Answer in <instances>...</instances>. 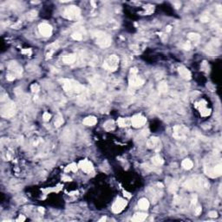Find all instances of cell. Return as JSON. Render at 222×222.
Instances as JSON below:
<instances>
[{"label": "cell", "mask_w": 222, "mask_h": 222, "mask_svg": "<svg viewBox=\"0 0 222 222\" xmlns=\"http://www.w3.org/2000/svg\"><path fill=\"white\" fill-rule=\"evenodd\" d=\"M183 187L188 190L195 191H203L209 188V184L208 181L201 176H193L190 179L187 180L183 184Z\"/></svg>", "instance_id": "cell-1"}, {"label": "cell", "mask_w": 222, "mask_h": 222, "mask_svg": "<svg viewBox=\"0 0 222 222\" xmlns=\"http://www.w3.org/2000/svg\"><path fill=\"white\" fill-rule=\"evenodd\" d=\"M60 83L65 90L66 93L72 95V94H83L85 92L84 86L81 85L79 83L71 80V79H61Z\"/></svg>", "instance_id": "cell-2"}, {"label": "cell", "mask_w": 222, "mask_h": 222, "mask_svg": "<svg viewBox=\"0 0 222 222\" xmlns=\"http://www.w3.org/2000/svg\"><path fill=\"white\" fill-rule=\"evenodd\" d=\"M93 37L95 38L96 43L101 48L105 49V48H108L111 45L112 38H111L109 34H107L106 32L100 31V30L95 31V32H93Z\"/></svg>", "instance_id": "cell-3"}, {"label": "cell", "mask_w": 222, "mask_h": 222, "mask_svg": "<svg viewBox=\"0 0 222 222\" xmlns=\"http://www.w3.org/2000/svg\"><path fill=\"white\" fill-rule=\"evenodd\" d=\"M205 172L206 174L211 177V178H216L221 176L222 174V165L221 162L214 164H208L205 167Z\"/></svg>", "instance_id": "cell-4"}, {"label": "cell", "mask_w": 222, "mask_h": 222, "mask_svg": "<svg viewBox=\"0 0 222 222\" xmlns=\"http://www.w3.org/2000/svg\"><path fill=\"white\" fill-rule=\"evenodd\" d=\"M143 83H144V80L137 76V69L132 68L130 70V76H129V87L137 88L141 86Z\"/></svg>", "instance_id": "cell-5"}, {"label": "cell", "mask_w": 222, "mask_h": 222, "mask_svg": "<svg viewBox=\"0 0 222 222\" xmlns=\"http://www.w3.org/2000/svg\"><path fill=\"white\" fill-rule=\"evenodd\" d=\"M81 16V10L77 6L71 5L65 9L63 12V17L70 20H75L79 18Z\"/></svg>", "instance_id": "cell-6"}, {"label": "cell", "mask_w": 222, "mask_h": 222, "mask_svg": "<svg viewBox=\"0 0 222 222\" xmlns=\"http://www.w3.org/2000/svg\"><path fill=\"white\" fill-rule=\"evenodd\" d=\"M119 65V57L115 55H111L104 61L103 67L110 70V71H115Z\"/></svg>", "instance_id": "cell-7"}, {"label": "cell", "mask_w": 222, "mask_h": 222, "mask_svg": "<svg viewBox=\"0 0 222 222\" xmlns=\"http://www.w3.org/2000/svg\"><path fill=\"white\" fill-rule=\"evenodd\" d=\"M16 114V105L12 102L5 103L1 109V115L4 118H10Z\"/></svg>", "instance_id": "cell-8"}, {"label": "cell", "mask_w": 222, "mask_h": 222, "mask_svg": "<svg viewBox=\"0 0 222 222\" xmlns=\"http://www.w3.org/2000/svg\"><path fill=\"white\" fill-rule=\"evenodd\" d=\"M188 134V128L184 125H177L174 127V133L173 135L175 139L183 140Z\"/></svg>", "instance_id": "cell-9"}, {"label": "cell", "mask_w": 222, "mask_h": 222, "mask_svg": "<svg viewBox=\"0 0 222 222\" xmlns=\"http://www.w3.org/2000/svg\"><path fill=\"white\" fill-rule=\"evenodd\" d=\"M127 204H128V202L126 201V200L121 199V198H118L114 201V203L113 204L112 211L114 214H119V213L122 212L125 209V208L127 207Z\"/></svg>", "instance_id": "cell-10"}, {"label": "cell", "mask_w": 222, "mask_h": 222, "mask_svg": "<svg viewBox=\"0 0 222 222\" xmlns=\"http://www.w3.org/2000/svg\"><path fill=\"white\" fill-rule=\"evenodd\" d=\"M131 119V125L134 127V128H141L142 127L146 121H147V119L145 116L141 115V114H135L134 115Z\"/></svg>", "instance_id": "cell-11"}, {"label": "cell", "mask_w": 222, "mask_h": 222, "mask_svg": "<svg viewBox=\"0 0 222 222\" xmlns=\"http://www.w3.org/2000/svg\"><path fill=\"white\" fill-rule=\"evenodd\" d=\"M78 167L85 173H91L94 169L93 164L88 160H82L78 163Z\"/></svg>", "instance_id": "cell-12"}, {"label": "cell", "mask_w": 222, "mask_h": 222, "mask_svg": "<svg viewBox=\"0 0 222 222\" xmlns=\"http://www.w3.org/2000/svg\"><path fill=\"white\" fill-rule=\"evenodd\" d=\"M8 67H9V70L13 72V75L15 77H20L22 75V72H23L22 67L17 62H10Z\"/></svg>", "instance_id": "cell-13"}, {"label": "cell", "mask_w": 222, "mask_h": 222, "mask_svg": "<svg viewBox=\"0 0 222 222\" xmlns=\"http://www.w3.org/2000/svg\"><path fill=\"white\" fill-rule=\"evenodd\" d=\"M38 28H39L40 33L43 37H50L51 35V33H52V27L49 23H43L39 24Z\"/></svg>", "instance_id": "cell-14"}, {"label": "cell", "mask_w": 222, "mask_h": 222, "mask_svg": "<svg viewBox=\"0 0 222 222\" xmlns=\"http://www.w3.org/2000/svg\"><path fill=\"white\" fill-rule=\"evenodd\" d=\"M147 146L148 148L159 150L161 148V141L157 137H151L147 141Z\"/></svg>", "instance_id": "cell-15"}, {"label": "cell", "mask_w": 222, "mask_h": 222, "mask_svg": "<svg viewBox=\"0 0 222 222\" xmlns=\"http://www.w3.org/2000/svg\"><path fill=\"white\" fill-rule=\"evenodd\" d=\"M178 71H179V74L181 75V77L182 78H184L185 80H190L191 79V72L184 66H181L178 68Z\"/></svg>", "instance_id": "cell-16"}, {"label": "cell", "mask_w": 222, "mask_h": 222, "mask_svg": "<svg viewBox=\"0 0 222 222\" xmlns=\"http://www.w3.org/2000/svg\"><path fill=\"white\" fill-rule=\"evenodd\" d=\"M59 44L57 43H53L51 44H50L47 47V53H46V59H49L52 57V55L54 54V52L58 49Z\"/></svg>", "instance_id": "cell-17"}, {"label": "cell", "mask_w": 222, "mask_h": 222, "mask_svg": "<svg viewBox=\"0 0 222 222\" xmlns=\"http://www.w3.org/2000/svg\"><path fill=\"white\" fill-rule=\"evenodd\" d=\"M63 62L66 63V64H72L76 62L77 60V57L75 54H70V55H67V56H64L63 58Z\"/></svg>", "instance_id": "cell-18"}, {"label": "cell", "mask_w": 222, "mask_h": 222, "mask_svg": "<svg viewBox=\"0 0 222 222\" xmlns=\"http://www.w3.org/2000/svg\"><path fill=\"white\" fill-rule=\"evenodd\" d=\"M118 126L121 128H124V127H128L129 125H131V119L130 118H119L117 121Z\"/></svg>", "instance_id": "cell-19"}, {"label": "cell", "mask_w": 222, "mask_h": 222, "mask_svg": "<svg viewBox=\"0 0 222 222\" xmlns=\"http://www.w3.org/2000/svg\"><path fill=\"white\" fill-rule=\"evenodd\" d=\"M147 216H148V215H147L146 214H144V213H137V214H135L133 216L132 221L134 222L143 221L146 220Z\"/></svg>", "instance_id": "cell-20"}, {"label": "cell", "mask_w": 222, "mask_h": 222, "mask_svg": "<svg viewBox=\"0 0 222 222\" xmlns=\"http://www.w3.org/2000/svg\"><path fill=\"white\" fill-rule=\"evenodd\" d=\"M97 119L95 116H88L83 120V124L87 126H94L95 124H97Z\"/></svg>", "instance_id": "cell-21"}, {"label": "cell", "mask_w": 222, "mask_h": 222, "mask_svg": "<svg viewBox=\"0 0 222 222\" xmlns=\"http://www.w3.org/2000/svg\"><path fill=\"white\" fill-rule=\"evenodd\" d=\"M138 206L141 210H147L149 208V202L146 198H142L138 201Z\"/></svg>", "instance_id": "cell-22"}, {"label": "cell", "mask_w": 222, "mask_h": 222, "mask_svg": "<svg viewBox=\"0 0 222 222\" xmlns=\"http://www.w3.org/2000/svg\"><path fill=\"white\" fill-rule=\"evenodd\" d=\"M181 166H182V168L184 169L189 170V169H191L194 167V163H193V161L190 159H185V160H183V161L181 163Z\"/></svg>", "instance_id": "cell-23"}, {"label": "cell", "mask_w": 222, "mask_h": 222, "mask_svg": "<svg viewBox=\"0 0 222 222\" xmlns=\"http://www.w3.org/2000/svg\"><path fill=\"white\" fill-rule=\"evenodd\" d=\"M152 162L154 166H161L163 164L164 161L160 155H155L152 158Z\"/></svg>", "instance_id": "cell-24"}, {"label": "cell", "mask_w": 222, "mask_h": 222, "mask_svg": "<svg viewBox=\"0 0 222 222\" xmlns=\"http://www.w3.org/2000/svg\"><path fill=\"white\" fill-rule=\"evenodd\" d=\"M104 128L108 131H111V130H114V128H115V125H114V121L113 120H110L108 121H106L103 125Z\"/></svg>", "instance_id": "cell-25"}, {"label": "cell", "mask_w": 222, "mask_h": 222, "mask_svg": "<svg viewBox=\"0 0 222 222\" xmlns=\"http://www.w3.org/2000/svg\"><path fill=\"white\" fill-rule=\"evenodd\" d=\"M168 84L166 82H161L158 85V90L161 93H166L168 91Z\"/></svg>", "instance_id": "cell-26"}, {"label": "cell", "mask_w": 222, "mask_h": 222, "mask_svg": "<svg viewBox=\"0 0 222 222\" xmlns=\"http://www.w3.org/2000/svg\"><path fill=\"white\" fill-rule=\"evenodd\" d=\"M188 38L190 39V40H192V41H194V42H196V41H199L200 39H201V36L198 34V33H194V32H191V33H189L188 34Z\"/></svg>", "instance_id": "cell-27"}, {"label": "cell", "mask_w": 222, "mask_h": 222, "mask_svg": "<svg viewBox=\"0 0 222 222\" xmlns=\"http://www.w3.org/2000/svg\"><path fill=\"white\" fill-rule=\"evenodd\" d=\"M70 171H72V172H77V166L76 163H71V164H70L69 166L66 167L65 172H70Z\"/></svg>", "instance_id": "cell-28"}, {"label": "cell", "mask_w": 222, "mask_h": 222, "mask_svg": "<svg viewBox=\"0 0 222 222\" xmlns=\"http://www.w3.org/2000/svg\"><path fill=\"white\" fill-rule=\"evenodd\" d=\"M178 188H179L178 183H177V182H175V181H174V182H172V183L170 184V186H169L168 189H169V191H170L171 193L174 194V193H176V191L178 190Z\"/></svg>", "instance_id": "cell-29"}, {"label": "cell", "mask_w": 222, "mask_h": 222, "mask_svg": "<svg viewBox=\"0 0 222 222\" xmlns=\"http://www.w3.org/2000/svg\"><path fill=\"white\" fill-rule=\"evenodd\" d=\"M37 10H30L29 13H27V19L28 20H33L35 17H37Z\"/></svg>", "instance_id": "cell-30"}, {"label": "cell", "mask_w": 222, "mask_h": 222, "mask_svg": "<svg viewBox=\"0 0 222 222\" xmlns=\"http://www.w3.org/2000/svg\"><path fill=\"white\" fill-rule=\"evenodd\" d=\"M63 118L61 115H58V116L57 117L56 121H55V126L58 128V127H60L61 125H63Z\"/></svg>", "instance_id": "cell-31"}, {"label": "cell", "mask_w": 222, "mask_h": 222, "mask_svg": "<svg viewBox=\"0 0 222 222\" xmlns=\"http://www.w3.org/2000/svg\"><path fill=\"white\" fill-rule=\"evenodd\" d=\"M72 38L73 39H75V40H77V41H80V40H82L83 39V35L80 33V32H74L73 34H72Z\"/></svg>", "instance_id": "cell-32"}, {"label": "cell", "mask_w": 222, "mask_h": 222, "mask_svg": "<svg viewBox=\"0 0 222 222\" xmlns=\"http://www.w3.org/2000/svg\"><path fill=\"white\" fill-rule=\"evenodd\" d=\"M31 90L33 93H37L39 91V85L37 83H33L31 85Z\"/></svg>", "instance_id": "cell-33"}, {"label": "cell", "mask_w": 222, "mask_h": 222, "mask_svg": "<svg viewBox=\"0 0 222 222\" xmlns=\"http://www.w3.org/2000/svg\"><path fill=\"white\" fill-rule=\"evenodd\" d=\"M50 117H51V115H50V114H49L48 112H45V113L43 114V121H50Z\"/></svg>", "instance_id": "cell-34"}, {"label": "cell", "mask_w": 222, "mask_h": 222, "mask_svg": "<svg viewBox=\"0 0 222 222\" xmlns=\"http://www.w3.org/2000/svg\"><path fill=\"white\" fill-rule=\"evenodd\" d=\"M6 78H7L8 81H13V80L16 78V77H15L13 74H8V75L6 76Z\"/></svg>", "instance_id": "cell-35"}, {"label": "cell", "mask_w": 222, "mask_h": 222, "mask_svg": "<svg viewBox=\"0 0 222 222\" xmlns=\"http://www.w3.org/2000/svg\"><path fill=\"white\" fill-rule=\"evenodd\" d=\"M201 22H203V23L208 22V21H209V17H208V16H202V17H201Z\"/></svg>", "instance_id": "cell-36"}, {"label": "cell", "mask_w": 222, "mask_h": 222, "mask_svg": "<svg viewBox=\"0 0 222 222\" xmlns=\"http://www.w3.org/2000/svg\"><path fill=\"white\" fill-rule=\"evenodd\" d=\"M23 54H26L27 56H30L31 54V50L30 49H26V50H23Z\"/></svg>", "instance_id": "cell-37"}, {"label": "cell", "mask_w": 222, "mask_h": 222, "mask_svg": "<svg viewBox=\"0 0 222 222\" xmlns=\"http://www.w3.org/2000/svg\"><path fill=\"white\" fill-rule=\"evenodd\" d=\"M183 48H184L186 50H189L191 49V44H190V43H186L184 44Z\"/></svg>", "instance_id": "cell-38"}, {"label": "cell", "mask_w": 222, "mask_h": 222, "mask_svg": "<svg viewBox=\"0 0 222 222\" xmlns=\"http://www.w3.org/2000/svg\"><path fill=\"white\" fill-rule=\"evenodd\" d=\"M209 216H210V217H212V218H215V217H217V212H215V211H212V212H210V213H209Z\"/></svg>", "instance_id": "cell-39"}, {"label": "cell", "mask_w": 222, "mask_h": 222, "mask_svg": "<svg viewBox=\"0 0 222 222\" xmlns=\"http://www.w3.org/2000/svg\"><path fill=\"white\" fill-rule=\"evenodd\" d=\"M201 213V208L199 207V208H197L195 209V214H196V215H199Z\"/></svg>", "instance_id": "cell-40"}, {"label": "cell", "mask_w": 222, "mask_h": 222, "mask_svg": "<svg viewBox=\"0 0 222 222\" xmlns=\"http://www.w3.org/2000/svg\"><path fill=\"white\" fill-rule=\"evenodd\" d=\"M25 221V217H23V215H20V216H19V218L17 220V221H18V222L19 221Z\"/></svg>", "instance_id": "cell-41"}, {"label": "cell", "mask_w": 222, "mask_h": 222, "mask_svg": "<svg viewBox=\"0 0 222 222\" xmlns=\"http://www.w3.org/2000/svg\"><path fill=\"white\" fill-rule=\"evenodd\" d=\"M63 180L64 181H71V179H70V177H67V176H63Z\"/></svg>", "instance_id": "cell-42"}, {"label": "cell", "mask_w": 222, "mask_h": 222, "mask_svg": "<svg viewBox=\"0 0 222 222\" xmlns=\"http://www.w3.org/2000/svg\"><path fill=\"white\" fill-rule=\"evenodd\" d=\"M218 12H219V15L221 14V5L218 6Z\"/></svg>", "instance_id": "cell-43"}, {"label": "cell", "mask_w": 222, "mask_h": 222, "mask_svg": "<svg viewBox=\"0 0 222 222\" xmlns=\"http://www.w3.org/2000/svg\"><path fill=\"white\" fill-rule=\"evenodd\" d=\"M106 221V217H103V218H102L99 221Z\"/></svg>", "instance_id": "cell-44"}]
</instances>
